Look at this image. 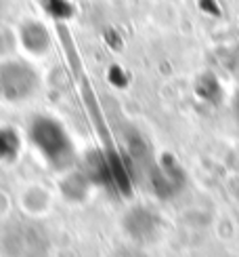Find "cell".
Instances as JSON below:
<instances>
[{"label": "cell", "instance_id": "obj_1", "mask_svg": "<svg viewBox=\"0 0 239 257\" xmlns=\"http://www.w3.org/2000/svg\"><path fill=\"white\" fill-rule=\"evenodd\" d=\"M30 142L50 167L68 169L74 163V144L63 124L55 118L38 116L34 122H30Z\"/></svg>", "mask_w": 239, "mask_h": 257}, {"label": "cell", "instance_id": "obj_3", "mask_svg": "<svg viewBox=\"0 0 239 257\" xmlns=\"http://www.w3.org/2000/svg\"><path fill=\"white\" fill-rule=\"evenodd\" d=\"M233 114H235V120L239 124V89L235 93V97H233Z\"/></svg>", "mask_w": 239, "mask_h": 257}, {"label": "cell", "instance_id": "obj_2", "mask_svg": "<svg viewBox=\"0 0 239 257\" xmlns=\"http://www.w3.org/2000/svg\"><path fill=\"white\" fill-rule=\"evenodd\" d=\"M38 87V74L34 68L21 61H8L0 66V91L10 101H24L34 95Z\"/></svg>", "mask_w": 239, "mask_h": 257}]
</instances>
